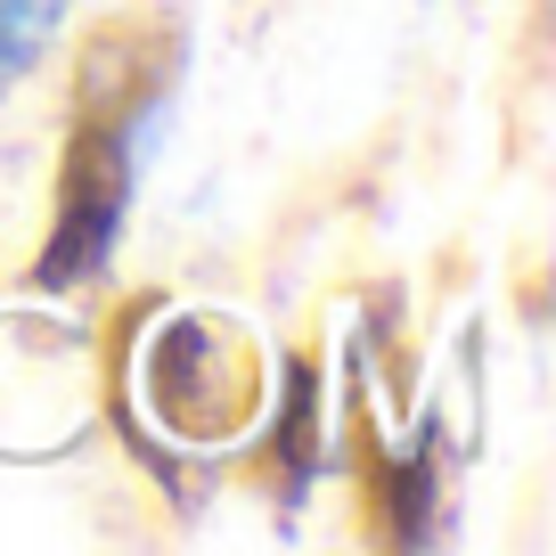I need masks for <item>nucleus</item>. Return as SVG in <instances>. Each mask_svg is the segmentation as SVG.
<instances>
[{"instance_id":"1","label":"nucleus","mask_w":556,"mask_h":556,"mask_svg":"<svg viewBox=\"0 0 556 556\" xmlns=\"http://www.w3.org/2000/svg\"><path fill=\"white\" fill-rule=\"evenodd\" d=\"M173 83V41L148 34V25H106L83 50V106H74V139L66 164H58V213L50 238H41L34 287H74L115 254V229L131 213V180H139V148H148V123L164 106Z\"/></svg>"},{"instance_id":"2","label":"nucleus","mask_w":556,"mask_h":556,"mask_svg":"<svg viewBox=\"0 0 556 556\" xmlns=\"http://www.w3.org/2000/svg\"><path fill=\"white\" fill-rule=\"evenodd\" d=\"M148 393H156V417L189 442L238 434L245 417H254V401H262V368H254L245 328H229V319H213V312L173 319V328L156 336V352H148Z\"/></svg>"},{"instance_id":"3","label":"nucleus","mask_w":556,"mask_h":556,"mask_svg":"<svg viewBox=\"0 0 556 556\" xmlns=\"http://www.w3.org/2000/svg\"><path fill=\"white\" fill-rule=\"evenodd\" d=\"M58 17H66V0H0V90L50 50Z\"/></svg>"}]
</instances>
